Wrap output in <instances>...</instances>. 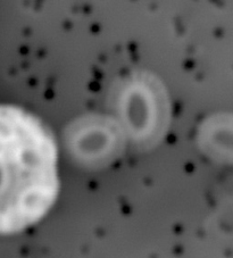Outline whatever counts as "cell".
I'll return each mask as SVG.
<instances>
[{
  "label": "cell",
  "instance_id": "cell-1",
  "mask_svg": "<svg viewBox=\"0 0 233 258\" xmlns=\"http://www.w3.org/2000/svg\"><path fill=\"white\" fill-rule=\"evenodd\" d=\"M58 150L50 130L25 109L0 105V234L39 223L60 194Z\"/></svg>",
  "mask_w": 233,
  "mask_h": 258
}]
</instances>
